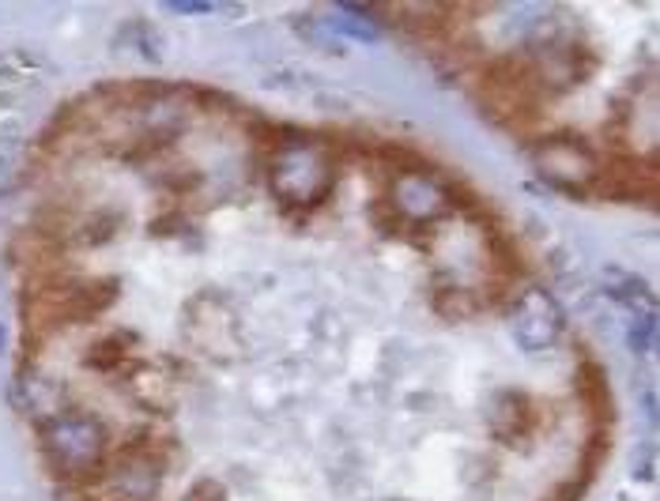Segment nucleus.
<instances>
[{
    "mask_svg": "<svg viewBox=\"0 0 660 501\" xmlns=\"http://www.w3.org/2000/svg\"><path fill=\"white\" fill-rule=\"evenodd\" d=\"M272 192L284 208L291 212H313L325 204V197L336 185V159L313 136H287L276 151H272L269 166Z\"/></svg>",
    "mask_w": 660,
    "mask_h": 501,
    "instance_id": "1",
    "label": "nucleus"
},
{
    "mask_svg": "<svg viewBox=\"0 0 660 501\" xmlns=\"http://www.w3.org/2000/svg\"><path fill=\"white\" fill-rule=\"evenodd\" d=\"M42 452L53 464V472L72 483H91L102 472L107 460V426L84 411H61L42 423Z\"/></svg>",
    "mask_w": 660,
    "mask_h": 501,
    "instance_id": "2",
    "label": "nucleus"
},
{
    "mask_svg": "<svg viewBox=\"0 0 660 501\" xmlns=\"http://www.w3.org/2000/svg\"><path fill=\"white\" fill-rule=\"evenodd\" d=\"M117 283L114 279H64L50 283L35 295L30 302V321L42 328L76 325V321H91L102 310L117 302Z\"/></svg>",
    "mask_w": 660,
    "mask_h": 501,
    "instance_id": "3",
    "label": "nucleus"
},
{
    "mask_svg": "<svg viewBox=\"0 0 660 501\" xmlns=\"http://www.w3.org/2000/svg\"><path fill=\"white\" fill-rule=\"evenodd\" d=\"M533 166L540 170L544 181L559 185L566 192H577V189H589L597 185L600 177V163L585 143L570 140V136H551L544 140L540 148L533 151Z\"/></svg>",
    "mask_w": 660,
    "mask_h": 501,
    "instance_id": "4",
    "label": "nucleus"
},
{
    "mask_svg": "<svg viewBox=\"0 0 660 501\" xmlns=\"http://www.w3.org/2000/svg\"><path fill=\"white\" fill-rule=\"evenodd\" d=\"M566 317H562V305L555 302L547 290H525L513 313V336L525 351H547V347L559 343Z\"/></svg>",
    "mask_w": 660,
    "mask_h": 501,
    "instance_id": "5",
    "label": "nucleus"
},
{
    "mask_svg": "<svg viewBox=\"0 0 660 501\" xmlns=\"http://www.w3.org/2000/svg\"><path fill=\"white\" fill-rule=\"evenodd\" d=\"M393 204L404 220L426 223L438 220V215L449 212V192L441 189L438 181H431L420 170H404V174L393 181Z\"/></svg>",
    "mask_w": 660,
    "mask_h": 501,
    "instance_id": "6",
    "label": "nucleus"
},
{
    "mask_svg": "<svg viewBox=\"0 0 660 501\" xmlns=\"http://www.w3.org/2000/svg\"><path fill=\"white\" fill-rule=\"evenodd\" d=\"M487 418L502 441H521L525 434H533L536 408L525 392H498L495 403H490V411H487Z\"/></svg>",
    "mask_w": 660,
    "mask_h": 501,
    "instance_id": "7",
    "label": "nucleus"
},
{
    "mask_svg": "<svg viewBox=\"0 0 660 501\" xmlns=\"http://www.w3.org/2000/svg\"><path fill=\"white\" fill-rule=\"evenodd\" d=\"M133 347H136V336H133V333L102 336V339H95V343L84 351V366H87V370H102V374H110V370H117V366H121L125 351H133Z\"/></svg>",
    "mask_w": 660,
    "mask_h": 501,
    "instance_id": "8",
    "label": "nucleus"
},
{
    "mask_svg": "<svg viewBox=\"0 0 660 501\" xmlns=\"http://www.w3.org/2000/svg\"><path fill=\"white\" fill-rule=\"evenodd\" d=\"M608 283H611V295H615L619 302L634 305V310H638V302H642V313H653V290H649L638 276H619V272H611Z\"/></svg>",
    "mask_w": 660,
    "mask_h": 501,
    "instance_id": "9",
    "label": "nucleus"
},
{
    "mask_svg": "<svg viewBox=\"0 0 660 501\" xmlns=\"http://www.w3.org/2000/svg\"><path fill=\"white\" fill-rule=\"evenodd\" d=\"M653 339H657V317L653 313H642L631 325V347L634 351H653Z\"/></svg>",
    "mask_w": 660,
    "mask_h": 501,
    "instance_id": "10",
    "label": "nucleus"
},
{
    "mask_svg": "<svg viewBox=\"0 0 660 501\" xmlns=\"http://www.w3.org/2000/svg\"><path fill=\"white\" fill-rule=\"evenodd\" d=\"M185 501H227V490H223L220 479H197Z\"/></svg>",
    "mask_w": 660,
    "mask_h": 501,
    "instance_id": "11",
    "label": "nucleus"
},
{
    "mask_svg": "<svg viewBox=\"0 0 660 501\" xmlns=\"http://www.w3.org/2000/svg\"><path fill=\"white\" fill-rule=\"evenodd\" d=\"M634 479H642V483L653 479V449H642V460L634 456Z\"/></svg>",
    "mask_w": 660,
    "mask_h": 501,
    "instance_id": "12",
    "label": "nucleus"
},
{
    "mask_svg": "<svg viewBox=\"0 0 660 501\" xmlns=\"http://www.w3.org/2000/svg\"><path fill=\"white\" fill-rule=\"evenodd\" d=\"M166 8H174V12H192V15H200V12H212L215 4H204V0H174V4H166Z\"/></svg>",
    "mask_w": 660,
    "mask_h": 501,
    "instance_id": "13",
    "label": "nucleus"
},
{
    "mask_svg": "<svg viewBox=\"0 0 660 501\" xmlns=\"http://www.w3.org/2000/svg\"><path fill=\"white\" fill-rule=\"evenodd\" d=\"M0 336H4V328H0Z\"/></svg>",
    "mask_w": 660,
    "mask_h": 501,
    "instance_id": "14",
    "label": "nucleus"
}]
</instances>
